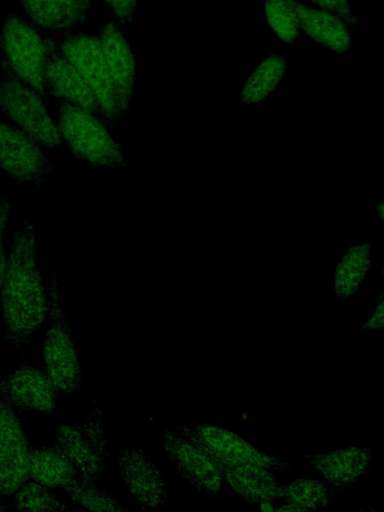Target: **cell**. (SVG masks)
<instances>
[{
	"mask_svg": "<svg viewBox=\"0 0 384 512\" xmlns=\"http://www.w3.org/2000/svg\"><path fill=\"white\" fill-rule=\"evenodd\" d=\"M178 431L201 448L212 461L247 463L286 471L288 462L256 448L234 431L208 423H196L194 427H179Z\"/></svg>",
	"mask_w": 384,
	"mask_h": 512,
	"instance_id": "ba28073f",
	"label": "cell"
},
{
	"mask_svg": "<svg viewBox=\"0 0 384 512\" xmlns=\"http://www.w3.org/2000/svg\"><path fill=\"white\" fill-rule=\"evenodd\" d=\"M7 267V256L5 248L4 231H0V290L4 280Z\"/></svg>",
	"mask_w": 384,
	"mask_h": 512,
	"instance_id": "4dcf8cb0",
	"label": "cell"
},
{
	"mask_svg": "<svg viewBox=\"0 0 384 512\" xmlns=\"http://www.w3.org/2000/svg\"><path fill=\"white\" fill-rule=\"evenodd\" d=\"M0 170L15 180L44 188L54 169L32 136L0 117Z\"/></svg>",
	"mask_w": 384,
	"mask_h": 512,
	"instance_id": "9c48e42d",
	"label": "cell"
},
{
	"mask_svg": "<svg viewBox=\"0 0 384 512\" xmlns=\"http://www.w3.org/2000/svg\"><path fill=\"white\" fill-rule=\"evenodd\" d=\"M54 445L74 465L81 477L96 483L108 461V439L97 402L83 422L63 423L57 427Z\"/></svg>",
	"mask_w": 384,
	"mask_h": 512,
	"instance_id": "52a82bcc",
	"label": "cell"
},
{
	"mask_svg": "<svg viewBox=\"0 0 384 512\" xmlns=\"http://www.w3.org/2000/svg\"><path fill=\"white\" fill-rule=\"evenodd\" d=\"M19 2L38 28L67 32L84 22L94 0H19Z\"/></svg>",
	"mask_w": 384,
	"mask_h": 512,
	"instance_id": "ac0fdd59",
	"label": "cell"
},
{
	"mask_svg": "<svg viewBox=\"0 0 384 512\" xmlns=\"http://www.w3.org/2000/svg\"><path fill=\"white\" fill-rule=\"evenodd\" d=\"M372 264V246L358 241L346 249L336 263L332 290L342 300L350 299L366 280Z\"/></svg>",
	"mask_w": 384,
	"mask_h": 512,
	"instance_id": "44dd1931",
	"label": "cell"
},
{
	"mask_svg": "<svg viewBox=\"0 0 384 512\" xmlns=\"http://www.w3.org/2000/svg\"><path fill=\"white\" fill-rule=\"evenodd\" d=\"M2 0H0V3H1Z\"/></svg>",
	"mask_w": 384,
	"mask_h": 512,
	"instance_id": "e575fe53",
	"label": "cell"
},
{
	"mask_svg": "<svg viewBox=\"0 0 384 512\" xmlns=\"http://www.w3.org/2000/svg\"><path fill=\"white\" fill-rule=\"evenodd\" d=\"M384 300L383 293L381 292L377 299L374 308L371 310L365 321L361 324L360 328L364 331H372L382 329L384 324Z\"/></svg>",
	"mask_w": 384,
	"mask_h": 512,
	"instance_id": "f1b7e54d",
	"label": "cell"
},
{
	"mask_svg": "<svg viewBox=\"0 0 384 512\" xmlns=\"http://www.w3.org/2000/svg\"><path fill=\"white\" fill-rule=\"evenodd\" d=\"M286 72V62L280 55L265 58L244 84L240 93L242 105L257 104L265 100L277 87Z\"/></svg>",
	"mask_w": 384,
	"mask_h": 512,
	"instance_id": "603a6c76",
	"label": "cell"
},
{
	"mask_svg": "<svg viewBox=\"0 0 384 512\" xmlns=\"http://www.w3.org/2000/svg\"><path fill=\"white\" fill-rule=\"evenodd\" d=\"M6 510L5 501L0 500V511Z\"/></svg>",
	"mask_w": 384,
	"mask_h": 512,
	"instance_id": "d6a6232c",
	"label": "cell"
},
{
	"mask_svg": "<svg viewBox=\"0 0 384 512\" xmlns=\"http://www.w3.org/2000/svg\"><path fill=\"white\" fill-rule=\"evenodd\" d=\"M265 14L270 27L286 43L298 37L300 25L292 0H265Z\"/></svg>",
	"mask_w": 384,
	"mask_h": 512,
	"instance_id": "d4e9b609",
	"label": "cell"
},
{
	"mask_svg": "<svg viewBox=\"0 0 384 512\" xmlns=\"http://www.w3.org/2000/svg\"><path fill=\"white\" fill-rule=\"evenodd\" d=\"M44 75L48 94H52L58 100L67 101L103 119L101 109L91 88L76 68L59 51L54 39L51 41Z\"/></svg>",
	"mask_w": 384,
	"mask_h": 512,
	"instance_id": "9a60e30c",
	"label": "cell"
},
{
	"mask_svg": "<svg viewBox=\"0 0 384 512\" xmlns=\"http://www.w3.org/2000/svg\"><path fill=\"white\" fill-rule=\"evenodd\" d=\"M11 506L19 511L75 510L58 499L49 487L29 478L13 494Z\"/></svg>",
	"mask_w": 384,
	"mask_h": 512,
	"instance_id": "cb8c5ba5",
	"label": "cell"
},
{
	"mask_svg": "<svg viewBox=\"0 0 384 512\" xmlns=\"http://www.w3.org/2000/svg\"><path fill=\"white\" fill-rule=\"evenodd\" d=\"M70 497L80 506L91 511H128L107 491L100 488L94 482L81 478L78 482L66 490Z\"/></svg>",
	"mask_w": 384,
	"mask_h": 512,
	"instance_id": "484cf974",
	"label": "cell"
},
{
	"mask_svg": "<svg viewBox=\"0 0 384 512\" xmlns=\"http://www.w3.org/2000/svg\"><path fill=\"white\" fill-rule=\"evenodd\" d=\"M160 442L175 471L195 490L213 499L225 498L222 475L201 448L171 429L163 430Z\"/></svg>",
	"mask_w": 384,
	"mask_h": 512,
	"instance_id": "30bf717a",
	"label": "cell"
},
{
	"mask_svg": "<svg viewBox=\"0 0 384 512\" xmlns=\"http://www.w3.org/2000/svg\"><path fill=\"white\" fill-rule=\"evenodd\" d=\"M3 336L23 349L49 313L48 294L35 258V225L25 220L15 231L0 290Z\"/></svg>",
	"mask_w": 384,
	"mask_h": 512,
	"instance_id": "6da1fadb",
	"label": "cell"
},
{
	"mask_svg": "<svg viewBox=\"0 0 384 512\" xmlns=\"http://www.w3.org/2000/svg\"><path fill=\"white\" fill-rule=\"evenodd\" d=\"M54 42L91 88L103 120L111 122L123 116L125 113L109 74L98 37L84 32L65 33L55 38Z\"/></svg>",
	"mask_w": 384,
	"mask_h": 512,
	"instance_id": "5b68a950",
	"label": "cell"
},
{
	"mask_svg": "<svg viewBox=\"0 0 384 512\" xmlns=\"http://www.w3.org/2000/svg\"><path fill=\"white\" fill-rule=\"evenodd\" d=\"M50 326L43 347L44 371L62 395L75 396L83 383L82 367L62 303L56 272L49 275Z\"/></svg>",
	"mask_w": 384,
	"mask_h": 512,
	"instance_id": "7a4b0ae2",
	"label": "cell"
},
{
	"mask_svg": "<svg viewBox=\"0 0 384 512\" xmlns=\"http://www.w3.org/2000/svg\"><path fill=\"white\" fill-rule=\"evenodd\" d=\"M11 208L12 205L9 198L4 195H0V231H5Z\"/></svg>",
	"mask_w": 384,
	"mask_h": 512,
	"instance_id": "f546056e",
	"label": "cell"
},
{
	"mask_svg": "<svg viewBox=\"0 0 384 512\" xmlns=\"http://www.w3.org/2000/svg\"><path fill=\"white\" fill-rule=\"evenodd\" d=\"M0 392L14 408L46 416L55 411L59 391L44 370L22 365L0 379Z\"/></svg>",
	"mask_w": 384,
	"mask_h": 512,
	"instance_id": "4fadbf2b",
	"label": "cell"
},
{
	"mask_svg": "<svg viewBox=\"0 0 384 512\" xmlns=\"http://www.w3.org/2000/svg\"><path fill=\"white\" fill-rule=\"evenodd\" d=\"M305 458L328 484L339 490L354 486L371 465V451L367 447L309 453Z\"/></svg>",
	"mask_w": 384,
	"mask_h": 512,
	"instance_id": "2e32d148",
	"label": "cell"
},
{
	"mask_svg": "<svg viewBox=\"0 0 384 512\" xmlns=\"http://www.w3.org/2000/svg\"><path fill=\"white\" fill-rule=\"evenodd\" d=\"M316 5L336 13L347 24L355 26L357 18L352 12L350 0H310Z\"/></svg>",
	"mask_w": 384,
	"mask_h": 512,
	"instance_id": "83f0119b",
	"label": "cell"
},
{
	"mask_svg": "<svg viewBox=\"0 0 384 512\" xmlns=\"http://www.w3.org/2000/svg\"><path fill=\"white\" fill-rule=\"evenodd\" d=\"M213 462L224 483L245 501L259 505L281 498L283 483L275 471L247 463Z\"/></svg>",
	"mask_w": 384,
	"mask_h": 512,
	"instance_id": "e0dca14e",
	"label": "cell"
},
{
	"mask_svg": "<svg viewBox=\"0 0 384 512\" xmlns=\"http://www.w3.org/2000/svg\"><path fill=\"white\" fill-rule=\"evenodd\" d=\"M40 96L14 75L5 58L0 60V111L39 144L55 148L62 144L58 124Z\"/></svg>",
	"mask_w": 384,
	"mask_h": 512,
	"instance_id": "277c9868",
	"label": "cell"
},
{
	"mask_svg": "<svg viewBox=\"0 0 384 512\" xmlns=\"http://www.w3.org/2000/svg\"><path fill=\"white\" fill-rule=\"evenodd\" d=\"M292 4L299 25L312 40L339 53L351 47L352 38L341 18L325 10L310 8L296 0H292Z\"/></svg>",
	"mask_w": 384,
	"mask_h": 512,
	"instance_id": "d6986e66",
	"label": "cell"
},
{
	"mask_svg": "<svg viewBox=\"0 0 384 512\" xmlns=\"http://www.w3.org/2000/svg\"><path fill=\"white\" fill-rule=\"evenodd\" d=\"M31 445L14 407L0 392V500L29 479Z\"/></svg>",
	"mask_w": 384,
	"mask_h": 512,
	"instance_id": "8fae6325",
	"label": "cell"
},
{
	"mask_svg": "<svg viewBox=\"0 0 384 512\" xmlns=\"http://www.w3.org/2000/svg\"><path fill=\"white\" fill-rule=\"evenodd\" d=\"M59 101L58 129L62 142L82 161L118 169L125 165L121 147L99 116L67 101Z\"/></svg>",
	"mask_w": 384,
	"mask_h": 512,
	"instance_id": "3957f363",
	"label": "cell"
},
{
	"mask_svg": "<svg viewBox=\"0 0 384 512\" xmlns=\"http://www.w3.org/2000/svg\"><path fill=\"white\" fill-rule=\"evenodd\" d=\"M116 467L138 507L155 510L168 506L170 493L163 475L141 449L123 448L117 456Z\"/></svg>",
	"mask_w": 384,
	"mask_h": 512,
	"instance_id": "7c38bea8",
	"label": "cell"
},
{
	"mask_svg": "<svg viewBox=\"0 0 384 512\" xmlns=\"http://www.w3.org/2000/svg\"><path fill=\"white\" fill-rule=\"evenodd\" d=\"M375 213L380 221H383V203L380 202L376 205Z\"/></svg>",
	"mask_w": 384,
	"mask_h": 512,
	"instance_id": "1f68e13d",
	"label": "cell"
},
{
	"mask_svg": "<svg viewBox=\"0 0 384 512\" xmlns=\"http://www.w3.org/2000/svg\"><path fill=\"white\" fill-rule=\"evenodd\" d=\"M111 7L115 20L121 25H132L138 0H104Z\"/></svg>",
	"mask_w": 384,
	"mask_h": 512,
	"instance_id": "4316f807",
	"label": "cell"
},
{
	"mask_svg": "<svg viewBox=\"0 0 384 512\" xmlns=\"http://www.w3.org/2000/svg\"><path fill=\"white\" fill-rule=\"evenodd\" d=\"M97 37L123 112L126 113L138 77L136 58L115 19L107 20Z\"/></svg>",
	"mask_w": 384,
	"mask_h": 512,
	"instance_id": "5bb4252c",
	"label": "cell"
},
{
	"mask_svg": "<svg viewBox=\"0 0 384 512\" xmlns=\"http://www.w3.org/2000/svg\"><path fill=\"white\" fill-rule=\"evenodd\" d=\"M1 44L5 60L14 75L41 96H47L45 66L51 38L16 14H7L2 22Z\"/></svg>",
	"mask_w": 384,
	"mask_h": 512,
	"instance_id": "8992f818",
	"label": "cell"
},
{
	"mask_svg": "<svg viewBox=\"0 0 384 512\" xmlns=\"http://www.w3.org/2000/svg\"><path fill=\"white\" fill-rule=\"evenodd\" d=\"M0 45H1V34H0Z\"/></svg>",
	"mask_w": 384,
	"mask_h": 512,
	"instance_id": "836d02e7",
	"label": "cell"
},
{
	"mask_svg": "<svg viewBox=\"0 0 384 512\" xmlns=\"http://www.w3.org/2000/svg\"><path fill=\"white\" fill-rule=\"evenodd\" d=\"M281 497L284 503L274 511H317L334 503L336 489L325 480L301 477L283 483Z\"/></svg>",
	"mask_w": 384,
	"mask_h": 512,
	"instance_id": "7402d4cb",
	"label": "cell"
},
{
	"mask_svg": "<svg viewBox=\"0 0 384 512\" xmlns=\"http://www.w3.org/2000/svg\"><path fill=\"white\" fill-rule=\"evenodd\" d=\"M29 478L49 488L66 491L82 477L67 457L53 444L40 447L31 445Z\"/></svg>",
	"mask_w": 384,
	"mask_h": 512,
	"instance_id": "ffe728a7",
	"label": "cell"
}]
</instances>
